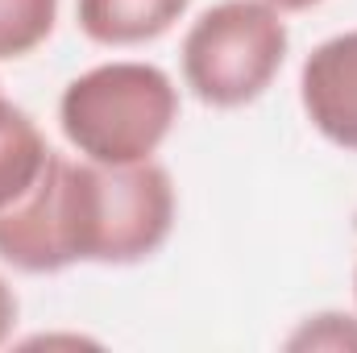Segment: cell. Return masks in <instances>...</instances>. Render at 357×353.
<instances>
[{
	"label": "cell",
	"instance_id": "1",
	"mask_svg": "<svg viewBox=\"0 0 357 353\" xmlns=\"http://www.w3.org/2000/svg\"><path fill=\"white\" fill-rule=\"evenodd\" d=\"M178 195L167 167H104L50 150L38 183L0 208V262L59 274L75 262L133 266L154 258L175 229Z\"/></svg>",
	"mask_w": 357,
	"mask_h": 353
},
{
	"label": "cell",
	"instance_id": "2",
	"mask_svg": "<svg viewBox=\"0 0 357 353\" xmlns=\"http://www.w3.org/2000/svg\"><path fill=\"white\" fill-rule=\"evenodd\" d=\"M178 121L175 80L154 63H100L75 75L59 100V125L79 158L104 167L150 163Z\"/></svg>",
	"mask_w": 357,
	"mask_h": 353
},
{
	"label": "cell",
	"instance_id": "3",
	"mask_svg": "<svg viewBox=\"0 0 357 353\" xmlns=\"http://www.w3.org/2000/svg\"><path fill=\"white\" fill-rule=\"evenodd\" d=\"M287 46V21L266 0H220L183 38V84L208 108H245L278 80Z\"/></svg>",
	"mask_w": 357,
	"mask_h": 353
},
{
	"label": "cell",
	"instance_id": "4",
	"mask_svg": "<svg viewBox=\"0 0 357 353\" xmlns=\"http://www.w3.org/2000/svg\"><path fill=\"white\" fill-rule=\"evenodd\" d=\"M299 104L324 142L357 154V29L324 38L303 59Z\"/></svg>",
	"mask_w": 357,
	"mask_h": 353
},
{
	"label": "cell",
	"instance_id": "5",
	"mask_svg": "<svg viewBox=\"0 0 357 353\" xmlns=\"http://www.w3.org/2000/svg\"><path fill=\"white\" fill-rule=\"evenodd\" d=\"M187 8L191 0H75V21L96 46H146Z\"/></svg>",
	"mask_w": 357,
	"mask_h": 353
},
{
	"label": "cell",
	"instance_id": "6",
	"mask_svg": "<svg viewBox=\"0 0 357 353\" xmlns=\"http://www.w3.org/2000/svg\"><path fill=\"white\" fill-rule=\"evenodd\" d=\"M46 163H50V146L38 121L8 96H0V208L21 200L46 171Z\"/></svg>",
	"mask_w": 357,
	"mask_h": 353
},
{
	"label": "cell",
	"instance_id": "7",
	"mask_svg": "<svg viewBox=\"0 0 357 353\" xmlns=\"http://www.w3.org/2000/svg\"><path fill=\"white\" fill-rule=\"evenodd\" d=\"M59 21V0H0V59L33 54Z\"/></svg>",
	"mask_w": 357,
	"mask_h": 353
},
{
	"label": "cell",
	"instance_id": "8",
	"mask_svg": "<svg viewBox=\"0 0 357 353\" xmlns=\"http://www.w3.org/2000/svg\"><path fill=\"white\" fill-rule=\"evenodd\" d=\"M287 350L295 353H349L357 350V316H345V312H320V316H307L287 341Z\"/></svg>",
	"mask_w": 357,
	"mask_h": 353
},
{
	"label": "cell",
	"instance_id": "9",
	"mask_svg": "<svg viewBox=\"0 0 357 353\" xmlns=\"http://www.w3.org/2000/svg\"><path fill=\"white\" fill-rule=\"evenodd\" d=\"M17 312H21V303H17V291L8 287V278L0 274V345L13 337V324H17Z\"/></svg>",
	"mask_w": 357,
	"mask_h": 353
},
{
	"label": "cell",
	"instance_id": "10",
	"mask_svg": "<svg viewBox=\"0 0 357 353\" xmlns=\"http://www.w3.org/2000/svg\"><path fill=\"white\" fill-rule=\"evenodd\" d=\"M266 4L287 17V13H307V8H316V4H324V0H266Z\"/></svg>",
	"mask_w": 357,
	"mask_h": 353
},
{
	"label": "cell",
	"instance_id": "11",
	"mask_svg": "<svg viewBox=\"0 0 357 353\" xmlns=\"http://www.w3.org/2000/svg\"><path fill=\"white\" fill-rule=\"evenodd\" d=\"M354 295H357V270H354Z\"/></svg>",
	"mask_w": 357,
	"mask_h": 353
}]
</instances>
